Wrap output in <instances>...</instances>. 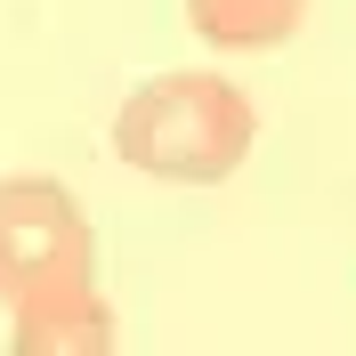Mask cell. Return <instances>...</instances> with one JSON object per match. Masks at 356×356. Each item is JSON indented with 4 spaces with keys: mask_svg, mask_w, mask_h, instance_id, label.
Segmentation results:
<instances>
[{
    "mask_svg": "<svg viewBox=\"0 0 356 356\" xmlns=\"http://www.w3.org/2000/svg\"><path fill=\"white\" fill-rule=\"evenodd\" d=\"M186 24H195L202 49L259 57V49H284L308 24V0H186Z\"/></svg>",
    "mask_w": 356,
    "mask_h": 356,
    "instance_id": "obj_3",
    "label": "cell"
},
{
    "mask_svg": "<svg viewBox=\"0 0 356 356\" xmlns=\"http://www.w3.org/2000/svg\"><path fill=\"white\" fill-rule=\"evenodd\" d=\"M106 340H113L106 300H81V308H49V316H24V324H17V356H97Z\"/></svg>",
    "mask_w": 356,
    "mask_h": 356,
    "instance_id": "obj_4",
    "label": "cell"
},
{
    "mask_svg": "<svg viewBox=\"0 0 356 356\" xmlns=\"http://www.w3.org/2000/svg\"><path fill=\"white\" fill-rule=\"evenodd\" d=\"M0 300L8 316H49L97 300V251L89 219L65 178H0Z\"/></svg>",
    "mask_w": 356,
    "mask_h": 356,
    "instance_id": "obj_2",
    "label": "cell"
},
{
    "mask_svg": "<svg viewBox=\"0 0 356 356\" xmlns=\"http://www.w3.org/2000/svg\"><path fill=\"white\" fill-rule=\"evenodd\" d=\"M259 113L227 73H154L113 113V154L162 186H219L243 170Z\"/></svg>",
    "mask_w": 356,
    "mask_h": 356,
    "instance_id": "obj_1",
    "label": "cell"
}]
</instances>
